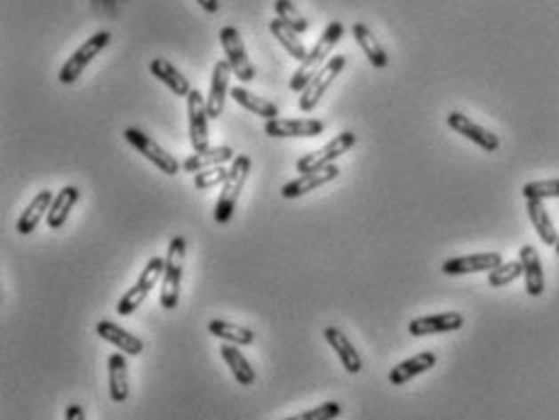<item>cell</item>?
I'll return each instance as SVG.
<instances>
[{"instance_id": "6da1fadb", "label": "cell", "mask_w": 559, "mask_h": 420, "mask_svg": "<svg viewBox=\"0 0 559 420\" xmlns=\"http://www.w3.org/2000/svg\"><path fill=\"white\" fill-rule=\"evenodd\" d=\"M343 32H346V29H343L340 22H331L329 28L323 29V35L319 37V42L309 49L307 59L297 66V71H294V75L290 78V91L302 92L304 88L309 85V81H312L314 75L319 74L321 68L326 66V61H329L331 54H333V46L339 44L340 37H343Z\"/></svg>"}, {"instance_id": "7a4b0ae2", "label": "cell", "mask_w": 559, "mask_h": 420, "mask_svg": "<svg viewBox=\"0 0 559 420\" xmlns=\"http://www.w3.org/2000/svg\"><path fill=\"white\" fill-rule=\"evenodd\" d=\"M248 173H251V158L248 155H236L231 161L229 180L221 185V194L217 207H214V221L217 224H229L234 211H236V202H239L241 192L246 187Z\"/></svg>"}, {"instance_id": "3957f363", "label": "cell", "mask_w": 559, "mask_h": 420, "mask_svg": "<svg viewBox=\"0 0 559 420\" xmlns=\"http://www.w3.org/2000/svg\"><path fill=\"white\" fill-rule=\"evenodd\" d=\"M185 267V238L173 236L171 246L165 253V273L161 280V306L164 309H175L180 302V284H183Z\"/></svg>"}, {"instance_id": "277c9868", "label": "cell", "mask_w": 559, "mask_h": 420, "mask_svg": "<svg viewBox=\"0 0 559 420\" xmlns=\"http://www.w3.org/2000/svg\"><path fill=\"white\" fill-rule=\"evenodd\" d=\"M164 273H165V258H158V256L151 258V260L147 263V267H144L141 274H139V280L134 282V287L127 289L124 297L120 299V304H117V313H120V316H132V313H134L141 304L147 302V297L151 294V289L156 287L158 280H164Z\"/></svg>"}, {"instance_id": "5b68a950", "label": "cell", "mask_w": 559, "mask_h": 420, "mask_svg": "<svg viewBox=\"0 0 559 420\" xmlns=\"http://www.w3.org/2000/svg\"><path fill=\"white\" fill-rule=\"evenodd\" d=\"M110 39H112L110 32H95L92 37L85 39V42L76 49L74 54L66 59V64L61 66V71H59V81L64 83V85H71V83L78 81L92 59L100 54L105 46L110 44Z\"/></svg>"}, {"instance_id": "8992f818", "label": "cell", "mask_w": 559, "mask_h": 420, "mask_svg": "<svg viewBox=\"0 0 559 420\" xmlns=\"http://www.w3.org/2000/svg\"><path fill=\"white\" fill-rule=\"evenodd\" d=\"M346 64H348V59H346L343 54L331 56L329 61H326V66L321 68L319 74L314 75L312 81H309V85H307V88L302 91V95H299V110L307 112V115L316 110L319 100L326 95L331 83L336 81V75L346 68Z\"/></svg>"}, {"instance_id": "52a82bcc", "label": "cell", "mask_w": 559, "mask_h": 420, "mask_svg": "<svg viewBox=\"0 0 559 420\" xmlns=\"http://www.w3.org/2000/svg\"><path fill=\"white\" fill-rule=\"evenodd\" d=\"M358 137L353 131H340L339 137H333V141H329L326 147H321L319 151H312V154L302 155L297 161V173H312V170H319V168H326V165H333L336 158H340L343 154H348L350 148L355 147Z\"/></svg>"}, {"instance_id": "ba28073f", "label": "cell", "mask_w": 559, "mask_h": 420, "mask_svg": "<svg viewBox=\"0 0 559 420\" xmlns=\"http://www.w3.org/2000/svg\"><path fill=\"white\" fill-rule=\"evenodd\" d=\"M124 139H127L132 147L137 148L139 154L144 155V158H148L151 163L156 165L161 173L178 175V170H180V163H178V158L168 154V151H165L164 147H158L156 141L148 137V134H144L141 129H137V127L124 129Z\"/></svg>"}, {"instance_id": "9c48e42d", "label": "cell", "mask_w": 559, "mask_h": 420, "mask_svg": "<svg viewBox=\"0 0 559 420\" xmlns=\"http://www.w3.org/2000/svg\"><path fill=\"white\" fill-rule=\"evenodd\" d=\"M220 42L224 54H227V64L231 66L234 75L241 83H251L256 78V66L251 64V59L246 54V46L241 42V35L236 28H221Z\"/></svg>"}, {"instance_id": "30bf717a", "label": "cell", "mask_w": 559, "mask_h": 420, "mask_svg": "<svg viewBox=\"0 0 559 420\" xmlns=\"http://www.w3.org/2000/svg\"><path fill=\"white\" fill-rule=\"evenodd\" d=\"M207 100L200 91H193L188 95V122H190V144H193L195 154L207 151L210 148V129H207Z\"/></svg>"}, {"instance_id": "8fae6325", "label": "cell", "mask_w": 559, "mask_h": 420, "mask_svg": "<svg viewBox=\"0 0 559 420\" xmlns=\"http://www.w3.org/2000/svg\"><path fill=\"white\" fill-rule=\"evenodd\" d=\"M326 124L321 119H268L266 134L273 139H314L323 134Z\"/></svg>"}, {"instance_id": "7c38bea8", "label": "cell", "mask_w": 559, "mask_h": 420, "mask_svg": "<svg viewBox=\"0 0 559 420\" xmlns=\"http://www.w3.org/2000/svg\"><path fill=\"white\" fill-rule=\"evenodd\" d=\"M448 127L452 129L455 134H459V137H465L469 139L472 144H477V147L482 148V151H486V154H494L496 148L501 147V141H499L496 134H491L489 129L479 127L477 122H472V119H469L467 115H462V112H450Z\"/></svg>"}, {"instance_id": "4fadbf2b", "label": "cell", "mask_w": 559, "mask_h": 420, "mask_svg": "<svg viewBox=\"0 0 559 420\" xmlns=\"http://www.w3.org/2000/svg\"><path fill=\"white\" fill-rule=\"evenodd\" d=\"M465 326V316L458 311H445L435 316H421L409 323V333L413 338H426V336H438V333H452Z\"/></svg>"}, {"instance_id": "5bb4252c", "label": "cell", "mask_w": 559, "mask_h": 420, "mask_svg": "<svg viewBox=\"0 0 559 420\" xmlns=\"http://www.w3.org/2000/svg\"><path fill=\"white\" fill-rule=\"evenodd\" d=\"M504 263L501 253H475V256H459L450 258L443 263V273L445 274H469V273H491Z\"/></svg>"}, {"instance_id": "9a60e30c", "label": "cell", "mask_w": 559, "mask_h": 420, "mask_svg": "<svg viewBox=\"0 0 559 420\" xmlns=\"http://www.w3.org/2000/svg\"><path fill=\"white\" fill-rule=\"evenodd\" d=\"M234 71L231 66L224 61H217L214 68H212V83H210V95H207V112H210V119H217L224 112V105H227V95H229V81Z\"/></svg>"}, {"instance_id": "2e32d148", "label": "cell", "mask_w": 559, "mask_h": 420, "mask_svg": "<svg viewBox=\"0 0 559 420\" xmlns=\"http://www.w3.org/2000/svg\"><path fill=\"white\" fill-rule=\"evenodd\" d=\"M339 173L340 170L336 165H326V168H319V170H312V173H302L299 178H294V180H290V183L284 185L283 197L284 200H297V197H302L307 192H314L316 187H321V185L336 180Z\"/></svg>"}, {"instance_id": "e0dca14e", "label": "cell", "mask_w": 559, "mask_h": 420, "mask_svg": "<svg viewBox=\"0 0 559 420\" xmlns=\"http://www.w3.org/2000/svg\"><path fill=\"white\" fill-rule=\"evenodd\" d=\"M323 338L333 347V353L339 355L340 365L346 367V372H350V375L363 372V357H360V353L353 347V343H350V338L343 330L336 329V326H326L323 329Z\"/></svg>"}, {"instance_id": "ac0fdd59", "label": "cell", "mask_w": 559, "mask_h": 420, "mask_svg": "<svg viewBox=\"0 0 559 420\" xmlns=\"http://www.w3.org/2000/svg\"><path fill=\"white\" fill-rule=\"evenodd\" d=\"M95 333H98L102 340H108V343H112L115 347H120V353H124V355L139 357L144 353V343H141V338H137V336L129 333V330L120 329V326L112 323V321H100V323L95 326Z\"/></svg>"}, {"instance_id": "d6986e66", "label": "cell", "mask_w": 559, "mask_h": 420, "mask_svg": "<svg viewBox=\"0 0 559 420\" xmlns=\"http://www.w3.org/2000/svg\"><path fill=\"white\" fill-rule=\"evenodd\" d=\"M435 362H438V357H435V353H431V350L409 357V360H403V362H399L396 367H392V372H389V384H392V386H403L406 382H411L413 376L426 375L431 367H435Z\"/></svg>"}, {"instance_id": "ffe728a7", "label": "cell", "mask_w": 559, "mask_h": 420, "mask_svg": "<svg viewBox=\"0 0 559 420\" xmlns=\"http://www.w3.org/2000/svg\"><path fill=\"white\" fill-rule=\"evenodd\" d=\"M148 68H151V75L158 78V81L164 83L165 88L173 92V95H178V98H188V95L193 92L188 78H185V75L180 74V71H178V68L168 61V59H161V56H158V59L151 61Z\"/></svg>"}, {"instance_id": "44dd1931", "label": "cell", "mask_w": 559, "mask_h": 420, "mask_svg": "<svg viewBox=\"0 0 559 420\" xmlns=\"http://www.w3.org/2000/svg\"><path fill=\"white\" fill-rule=\"evenodd\" d=\"M52 202H54V192L52 190H42L35 194V200L29 202L28 210L22 211V217L18 219V234L20 236H29L32 231L37 229L39 221L44 214H49V207H52Z\"/></svg>"}, {"instance_id": "7402d4cb", "label": "cell", "mask_w": 559, "mask_h": 420, "mask_svg": "<svg viewBox=\"0 0 559 420\" xmlns=\"http://www.w3.org/2000/svg\"><path fill=\"white\" fill-rule=\"evenodd\" d=\"M127 355L112 353L108 357V375H110V399L115 403H124L129 399V372Z\"/></svg>"}, {"instance_id": "603a6c76", "label": "cell", "mask_w": 559, "mask_h": 420, "mask_svg": "<svg viewBox=\"0 0 559 420\" xmlns=\"http://www.w3.org/2000/svg\"><path fill=\"white\" fill-rule=\"evenodd\" d=\"M521 265L523 277H525V292L531 297H540L545 292V274H542V263L538 250L532 246L521 248Z\"/></svg>"}, {"instance_id": "cb8c5ba5", "label": "cell", "mask_w": 559, "mask_h": 420, "mask_svg": "<svg viewBox=\"0 0 559 420\" xmlns=\"http://www.w3.org/2000/svg\"><path fill=\"white\" fill-rule=\"evenodd\" d=\"M81 200V190L74 187V185H68V187H61V192H56L54 194V202H52V207H49V214H46V224H49V229H61L68 219V211L74 210L76 204Z\"/></svg>"}, {"instance_id": "d4e9b609", "label": "cell", "mask_w": 559, "mask_h": 420, "mask_svg": "<svg viewBox=\"0 0 559 420\" xmlns=\"http://www.w3.org/2000/svg\"><path fill=\"white\" fill-rule=\"evenodd\" d=\"M234 158H236V154H234L231 147H210L207 151H200V154H193L190 158H185L183 170H188V173H200V170H207V168L231 163Z\"/></svg>"}, {"instance_id": "484cf974", "label": "cell", "mask_w": 559, "mask_h": 420, "mask_svg": "<svg viewBox=\"0 0 559 420\" xmlns=\"http://www.w3.org/2000/svg\"><path fill=\"white\" fill-rule=\"evenodd\" d=\"M353 37H355V42L360 44V49H363V54L367 56L370 64L375 66V68H387L389 56H387L385 46L377 42V37L372 35V29L367 28V25H363V22H358V25H353Z\"/></svg>"}, {"instance_id": "4316f807", "label": "cell", "mask_w": 559, "mask_h": 420, "mask_svg": "<svg viewBox=\"0 0 559 420\" xmlns=\"http://www.w3.org/2000/svg\"><path fill=\"white\" fill-rule=\"evenodd\" d=\"M528 217H531L532 226L538 231V236L545 246H557L559 234L555 229V221H552L550 211L545 210V204L540 200H528Z\"/></svg>"}, {"instance_id": "83f0119b", "label": "cell", "mask_w": 559, "mask_h": 420, "mask_svg": "<svg viewBox=\"0 0 559 420\" xmlns=\"http://www.w3.org/2000/svg\"><path fill=\"white\" fill-rule=\"evenodd\" d=\"M207 330H210L214 338L224 340V343H231V345H251L256 340V333L253 329H246V326H236V323H229V321L212 319L207 323Z\"/></svg>"}, {"instance_id": "f1b7e54d", "label": "cell", "mask_w": 559, "mask_h": 420, "mask_svg": "<svg viewBox=\"0 0 559 420\" xmlns=\"http://www.w3.org/2000/svg\"><path fill=\"white\" fill-rule=\"evenodd\" d=\"M221 357H224V362H227L231 369V375H234V379H236L241 386H251V384H256V369H253L251 362L244 357L239 345H231V343L221 345Z\"/></svg>"}, {"instance_id": "f546056e", "label": "cell", "mask_w": 559, "mask_h": 420, "mask_svg": "<svg viewBox=\"0 0 559 420\" xmlns=\"http://www.w3.org/2000/svg\"><path fill=\"white\" fill-rule=\"evenodd\" d=\"M270 35H273V37L284 46V52L292 56L294 61H299V64H302L304 59H307V54H309V52H307V46L302 44V39L297 37V32H294L290 25H284L280 18H276L273 22H270Z\"/></svg>"}, {"instance_id": "4dcf8cb0", "label": "cell", "mask_w": 559, "mask_h": 420, "mask_svg": "<svg viewBox=\"0 0 559 420\" xmlns=\"http://www.w3.org/2000/svg\"><path fill=\"white\" fill-rule=\"evenodd\" d=\"M229 95H231V98H234V100L239 102L244 110L253 112V115H258V117L277 119V115H280V110H277L276 102L266 100V98H258V95H253V92H248L246 88H241V85H236V88H231Z\"/></svg>"}, {"instance_id": "1f68e13d", "label": "cell", "mask_w": 559, "mask_h": 420, "mask_svg": "<svg viewBox=\"0 0 559 420\" xmlns=\"http://www.w3.org/2000/svg\"><path fill=\"white\" fill-rule=\"evenodd\" d=\"M276 10H277V18L283 20L284 25H290L297 35H302V32L309 29L307 18H302V12L294 8L290 0H276Z\"/></svg>"}, {"instance_id": "d6a6232c", "label": "cell", "mask_w": 559, "mask_h": 420, "mask_svg": "<svg viewBox=\"0 0 559 420\" xmlns=\"http://www.w3.org/2000/svg\"><path fill=\"white\" fill-rule=\"evenodd\" d=\"M523 197L525 200H555L559 197V178L552 180H538V183H528L523 187Z\"/></svg>"}, {"instance_id": "836d02e7", "label": "cell", "mask_w": 559, "mask_h": 420, "mask_svg": "<svg viewBox=\"0 0 559 420\" xmlns=\"http://www.w3.org/2000/svg\"><path fill=\"white\" fill-rule=\"evenodd\" d=\"M518 277H523V265L521 260H511V263H501L489 273V284L491 287H506V284L515 282Z\"/></svg>"}, {"instance_id": "e575fe53", "label": "cell", "mask_w": 559, "mask_h": 420, "mask_svg": "<svg viewBox=\"0 0 559 420\" xmlns=\"http://www.w3.org/2000/svg\"><path fill=\"white\" fill-rule=\"evenodd\" d=\"M227 180H229V168H224V165H217V168H207V170L195 173V187H197V190H210V187L224 185Z\"/></svg>"}, {"instance_id": "d590c367", "label": "cell", "mask_w": 559, "mask_h": 420, "mask_svg": "<svg viewBox=\"0 0 559 420\" xmlns=\"http://www.w3.org/2000/svg\"><path fill=\"white\" fill-rule=\"evenodd\" d=\"M343 411V406L339 401H326L321 403V406H314L309 411L299 413V416H292V418H284V420H336Z\"/></svg>"}, {"instance_id": "8d00e7d4", "label": "cell", "mask_w": 559, "mask_h": 420, "mask_svg": "<svg viewBox=\"0 0 559 420\" xmlns=\"http://www.w3.org/2000/svg\"><path fill=\"white\" fill-rule=\"evenodd\" d=\"M66 420H85V411H83V406L71 403V406L66 408Z\"/></svg>"}, {"instance_id": "74e56055", "label": "cell", "mask_w": 559, "mask_h": 420, "mask_svg": "<svg viewBox=\"0 0 559 420\" xmlns=\"http://www.w3.org/2000/svg\"><path fill=\"white\" fill-rule=\"evenodd\" d=\"M200 3V8L204 10V12H210V15H214L217 10H220V0H197Z\"/></svg>"}, {"instance_id": "f35d334b", "label": "cell", "mask_w": 559, "mask_h": 420, "mask_svg": "<svg viewBox=\"0 0 559 420\" xmlns=\"http://www.w3.org/2000/svg\"><path fill=\"white\" fill-rule=\"evenodd\" d=\"M555 250H557V256H559V241H557V246H555Z\"/></svg>"}]
</instances>
